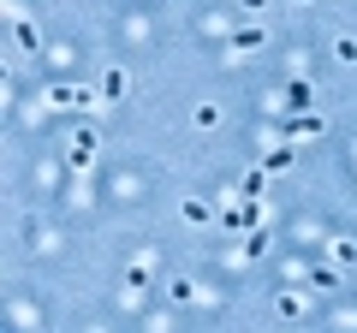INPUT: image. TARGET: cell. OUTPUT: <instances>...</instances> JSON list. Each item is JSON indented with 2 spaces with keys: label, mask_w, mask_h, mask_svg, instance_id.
Wrapping results in <instances>:
<instances>
[{
  "label": "cell",
  "mask_w": 357,
  "mask_h": 333,
  "mask_svg": "<svg viewBox=\"0 0 357 333\" xmlns=\"http://www.w3.org/2000/svg\"><path fill=\"white\" fill-rule=\"evenodd\" d=\"M48 107H77V114H96V95H89V90H72V84H54V90H48Z\"/></svg>",
  "instance_id": "obj_1"
},
{
  "label": "cell",
  "mask_w": 357,
  "mask_h": 333,
  "mask_svg": "<svg viewBox=\"0 0 357 333\" xmlns=\"http://www.w3.org/2000/svg\"><path fill=\"white\" fill-rule=\"evenodd\" d=\"M262 215H268L262 203H232V196H227V226H256Z\"/></svg>",
  "instance_id": "obj_2"
},
{
  "label": "cell",
  "mask_w": 357,
  "mask_h": 333,
  "mask_svg": "<svg viewBox=\"0 0 357 333\" xmlns=\"http://www.w3.org/2000/svg\"><path fill=\"white\" fill-rule=\"evenodd\" d=\"M89 155H96V131H77V137H72V166H89Z\"/></svg>",
  "instance_id": "obj_3"
},
{
  "label": "cell",
  "mask_w": 357,
  "mask_h": 333,
  "mask_svg": "<svg viewBox=\"0 0 357 333\" xmlns=\"http://www.w3.org/2000/svg\"><path fill=\"white\" fill-rule=\"evenodd\" d=\"M191 125H197V131H215V125H220V107H215V102H203V107L191 114Z\"/></svg>",
  "instance_id": "obj_4"
},
{
  "label": "cell",
  "mask_w": 357,
  "mask_h": 333,
  "mask_svg": "<svg viewBox=\"0 0 357 333\" xmlns=\"http://www.w3.org/2000/svg\"><path fill=\"white\" fill-rule=\"evenodd\" d=\"M178 215L191 220V226H208V220H215V215H208V203H197V196H191V203H185V208H178Z\"/></svg>",
  "instance_id": "obj_5"
},
{
  "label": "cell",
  "mask_w": 357,
  "mask_h": 333,
  "mask_svg": "<svg viewBox=\"0 0 357 333\" xmlns=\"http://www.w3.org/2000/svg\"><path fill=\"white\" fill-rule=\"evenodd\" d=\"M232 42H238V54H256V48H262V30H256V24H244Z\"/></svg>",
  "instance_id": "obj_6"
},
{
  "label": "cell",
  "mask_w": 357,
  "mask_h": 333,
  "mask_svg": "<svg viewBox=\"0 0 357 333\" xmlns=\"http://www.w3.org/2000/svg\"><path fill=\"white\" fill-rule=\"evenodd\" d=\"M333 60H340V65H357V36H340V42H333Z\"/></svg>",
  "instance_id": "obj_7"
},
{
  "label": "cell",
  "mask_w": 357,
  "mask_h": 333,
  "mask_svg": "<svg viewBox=\"0 0 357 333\" xmlns=\"http://www.w3.org/2000/svg\"><path fill=\"white\" fill-rule=\"evenodd\" d=\"M328 256L345 268V262H357V244H351V238H333V250H328Z\"/></svg>",
  "instance_id": "obj_8"
},
{
  "label": "cell",
  "mask_w": 357,
  "mask_h": 333,
  "mask_svg": "<svg viewBox=\"0 0 357 333\" xmlns=\"http://www.w3.org/2000/svg\"><path fill=\"white\" fill-rule=\"evenodd\" d=\"M286 131H292V137H316V131H321V119H316V114H304V119H292Z\"/></svg>",
  "instance_id": "obj_9"
},
{
  "label": "cell",
  "mask_w": 357,
  "mask_h": 333,
  "mask_svg": "<svg viewBox=\"0 0 357 333\" xmlns=\"http://www.w3.org/2000/svg\"><path fill=\"white\" fill-rule=\"evenodd\" d=\"M102 95H107V102H119V95H126V77L107 72V77H102Z\"/></svg>",
  "instance_id": "obj_10"
},
{
  "label": "cell",
  "mask_w": 357,
  "mask_h": 333,
  "mask_svg": "<svg viewBox=\"0 0 357 333\" xmlns=\"http://www.w3.org/2000/svg\"><path fill=\"white\" fill-rule=\"evenodd\" d=\"M262 166H268V173H286V166H292V149H268Z\"/></svg>",
  "instance_id": "obj_11"
},
{
  "label": "cell",
  "mask_w": 357,
  "mask_h": 333,
  "mask_svg": "<svg viewBox=\"0 0 357 333\" xmlns=\"http://www.w3.org/2000/svg\"><path fill=\"white\" fill-rule=\"evenodd\" d=\"M274 309H280L286 321H298V316H304V297H292V292H286V297H280V304H274Z\"/></svg>",
  "instance_id": "obj_12"
},
{
  "label": "cell",
  "mask_w": 357,
  "mask_h": 333,
  "mask_svg": "<svg viewBox=\"0 0 357 333\" xmlns=\"http://www.w3.org/2000/svg\"><path fill=\"white\" fill-rule=\"evenodd\" d=\"M298 6H310V0H298Z\"/></svg>",
  "instance_id": "obj_13"
}]
</instances>
